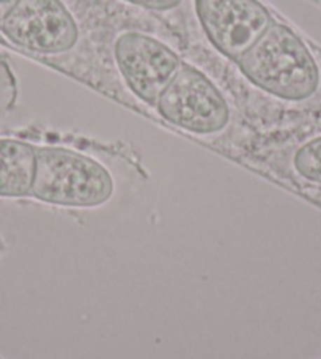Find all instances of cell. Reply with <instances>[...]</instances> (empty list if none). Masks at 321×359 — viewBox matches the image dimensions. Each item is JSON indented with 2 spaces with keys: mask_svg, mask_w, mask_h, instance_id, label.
<instances>
[{
  "mask_svg": "<svg viewBox=\"0 0 321 359\" xmlns=\"http://www.w3.org/2000/svg\"><path fill=\"white\" fill-rule=\"evenodd\" d=\"M153 114L191 136L216 139L235 123L236 102L213 74L186 59L160 93Z\"/></svg>",
  "mask_w": 321,
  "mask_h": 359,
  "instance_id": "5",
  "label": "cell"
},
{
  "mask_svg": "<svg viewBox=\"0 0 321 359\" xmlns=\"http://www.w3.org/2000/svg\"><path fill=\"white\" fill-rule=\"evenodd\" d=\"M275 19L261 0H191L184 57L210 73L235 65Z\"/></svg>",
  "mask_w": 321,
  "mask_h": 359,
  "instance_id": "4",
  "label": "cell"
},
{
  "mask_svg": "<svg viewBox=\"0 0 321 359\" xmlns=\"http://www.w3.org/2000/svg\"><path fill=\"white\" fill-rule=\"evenodd\" d=\"M93 34L126 102L153 112L160 93L186 60L182 43L151 16H123L93 29Z\"/></svg>",
  "mask_w": 321,
  "mask_h": 359,
  "instance_id": "3",
  "label": "cell"
},
{
  "mask_svg": "<svg viewBox=\"0 0 321 359\" xmlns=\"http://www.w3.org/2000/svg\"><path fill=\"white\" fill-rule=\"evenodd\" d=\"M0 35L36 60L126 101L98 49L93 29L65 0H19L0 24Z\"/></svg>",
  "mask_w": 321,
  "mask_h": 359,
  "instance_id": "2",
  "label": "cell"
},
{
  "mask_svg": "<svg viewBox=\"0 0 321 359\" xmlns=\"http://www.w3.org/2000/svg\"><path fill=\"white\" fill-rule=\"evenodd\" d=\"M18 2L19 0H0V24H2L4 19L10 15Z\"/></svg>",
  "mask_w": 321,
  "mask_h": 359,
  "instance_id": "11",
  "label": "cell"
},
{
  "mask_svg": "<svg viewBox=\"0 0 321 359\" xmlns=\"http://www.w3.org/2000/svg\"><path fill=\"white\" fill-rule=\"evenodd\" d=\"M36 165V147L21 139L0 137V197L30 196Z\"/></svg>",
  "mask_w": 321,
  "mask_h": 359,
  "instance_id": "7",
  "label": "cell"
},
{
  "mask_svg": "<svg viewBox=\"0 0 321 359\" xmlns=\"http://www.w3.org/2000/svg\"><path fill=\"white\" fill-rule=\"evenodd\" d=\"M114 177L95 158L67 147H36L30 196L38 202L67 208H95L111 201Z\"/></svg>",
  "mask_w": 321,
  "mask_h": 359,
  "instance_id": "6",
  "label": "cell"
},
{
  "mask_svg": "<svg viewBox=\"0 0 321 359\" xmlns=\"http://www.w3.org/2000/svg\"><path fill=\"white\" fill-rule=\"evenodd\" d=\"M290 168L299 180L321 188V134L304 140L293 150Z\"/></svg>",
  "mask_w": 321,
  "mask_h": 359,
  "instance_id": "9",
  "label": "cell"
},
{
  "mask_svg": "<svg viewBox=\"0 0 321 359\" xmlns=\"http://www.w3.org/2000/svg\"><path fill=\"white\" fill-rule=\"evenodd\" d=\"M18 96V82L8 62L0 55V114L10 111Z\"/></svg>",
  "mask_w": 321,
  "mask_h": 359,
  "instance_id": "10",
  "label": "cell"
},
{
  "mask_svg": "<svg viewBox=\"0 0 321 359\" xmlns=\"http://www.w3.org/2000/svg\"><path fill=\"white\" fill-rule=\"evenodd\" d=\"M123 2L136 6L140 11H145L146 15L165 25L182 43L183 50L186 49V44H188L186 4H188V0H123Z\"/></svg>",
  "mask_w": 321,
  "mask_h": 359,
  "instance_id": "8",
  "label": "cell"
},
{
  "mask_svg": "<svg viewBox=\"0 0 321 359\" xmlns=\"http://www.w3.org/2000/svg\"><path fill=\"white\" fill-rule=\"evenodd\" d=\"M211 74L236 106L304 111L321 104V50L279 18L235 65Z\"/></svg>",
  "mask_w": 321,
  "mask_h": 359,
  "instance_id": "1",
  "label": "cell"
}]
</instances>
